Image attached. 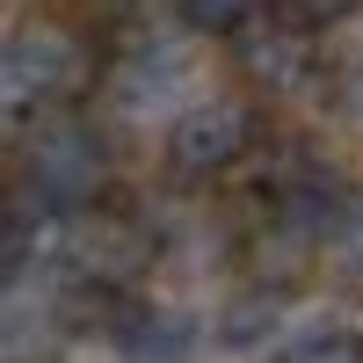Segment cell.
I'll return each mask as SVG.
<instances>
[{"label":"cell","instance_id":"obj_2","mask_svg":"<svg viewBox=\"0 0 363 363\" xmlns=\"http://www.w3.org/2000/svg\"><path fill=\"white\" fill-rule=\"evenodd\" d=\"M87 80H95V51H87L80 29H66V22H22L8 37L0 102H8V116H22V124L73 109L87 95Z\"/></svg>","mask_w":363,"mask_h":363},{"label":"cell","instance_id":"obj_6","mask_svg":"<svg viewBox=\"0 0 363 363\" xmlns=\"http://www.w3.org/2000/svg\"><path fill=\"white\" fill-rule=\"evenodd\" d=\"M277 363H363V327L349 320H313L277 349Z\"/></svg>","mask_w":363,"mask_h":363},{"label":"cell","instance_id":"obj_7","mask_svg":"<svg viewBox=\"0 0 363 363\" xmlns=\"http://www.w3.org/2000/svg\"><path fill=\"white\" fill-rule=\"evenodd\" d=\"M262 0H182V22L203 29V37H240V29L255 22Z\"/></svg>","mask_w":363,"mask_h":363},{"label":"cell","instance_id":"obj_8","mask_svg":"<svg viewBox=\"0 0 363 363\" xmlns=\"http://www.w3.org/2000/svg\"><path fill=\"white\" fill-rule=\"evenodd\" d=\"M335 262L349 269V277H363V203L342 211V225H335Z\"/></svg>","mask_w":363,"mask_h":363},{"label":"cell","instance_id":"obj_9","mask_svg":"<svg viewBox=\"0 0 363 363\" xmlns=\"http://www.w3.org/2000/svg\"><path fill=\"white\" fill-rule=\"evenodd\" d=\"M349 8H356V0H298V22H335Z\"/></svg>","mask_w":363,"mask_h":363},{"label":"cell","instance_id":"obj_5","mask_svg":"<svg viewBox=\"0 0 363 363\" xmlns=\"http://www.w3.org/2000/svg\"><path fill=\"white\" fill-rule=\"evenodd\" d=\"M109 335L124 363H189V349H196V327L167 306H124Z\"/></svg>","mask_w":363,"mask_h":363},{"label":"cell","instance_id":"obj_1","mask_svg":"<svg viewBox=\"0 0 363 363\" xmlns=\"http://www.w3.org/2000/svg\"><path fill=\"white\" fill-rule=\"evenodd\" d=\"M116 182V160H109V138L87 124V116L58 109V116H37L22 131V153H15V189L37 218H87Z\"/></svg>","mask_w":363,"mask_h":363},{"label":"cell","instance_id":"obj_3","mask_svg":"<svg viewBox=\"0 0 363 363\" xmlns=\"http://www.w3.org/2000/svg\"><path fill=\"white\" fill-rule=\"evenodd\" d=\"M51 269H58V284H73V291H124V284H138L145 269H153V233L138 218H102V211H87V218L58 225Z\"/></svg>","mask_w":363,"mask_h":363},{"label":"cell","instance_id":"obj_4","mask_svg":"<svg viewBox=\"0 0 363 363\" xmlns=\"http://www.w3.org/2000/svg\"><path fill=\"white\" fill-rule=\"evenodd\" d=\"M255 145V109L233 102V95H211V102H189L167 131V167L182 182H203V174H225L240 153Z\"/></svg>","mask_w":363,"mask_h":363}]
</instances>
